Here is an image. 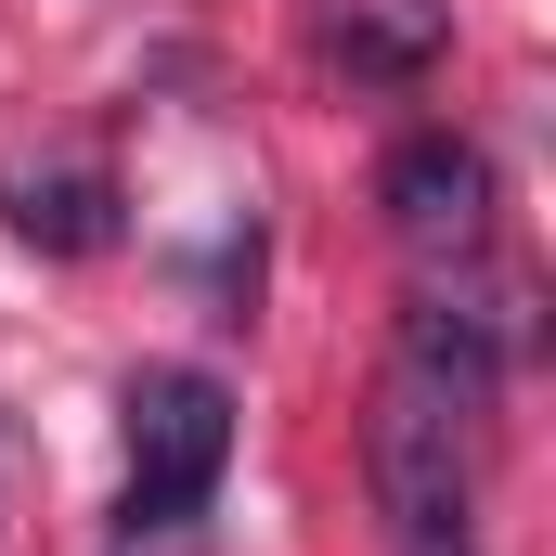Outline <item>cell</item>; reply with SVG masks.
Here are the masks:
<instances>
[{
	"mask_svg": "<svg viewBox=\"0 0 556 556\" xmlns=\"http://www.w3.org/2000/svg\"><path fill=\"white\" fill-rule=\"evenodd\" d=\"M363 492H376V518H389V556L479 544V415L389 363V389H376V415H363Z\"/></svg>",
	"mask_w": 556,
	"mask_h": 556,
	"instance_id": "6da1fadb",
	"label": "cell"
},
{
	"mask_svg": "<svg viewBox=\"0 0 556 556\" xmlns=\"http://www.w3.org/2000/svg\"><path fill=\"white\" fill-rule=\"evenodd\" d=\"M220 466H233V389L207 376V363H142L130 376V505H117V531H155V544H181L194 518H207V492H220Z\"/></svg>",
	"mask_w": 556,
	"mask_h": 556,
	"instance_id": "7a4b0ae2",
	"label": "cell"
},
{
	"mask_svg": "<svg viewBox=\"0 0 556 556\" xmlns=\"http://www.w3.org/2000/svg\"><path fill=\"white\" fill-rule=\"evenodd\" d=\"M518 350H531V298L518 285H492L479 260H427L415 273V298H402V376H427L466 415H492Z\"/></svg>",
	"mask_w": 556,
	"mask_h": 556,
	"instance_id": "3957f363",
	"label": "cell"
},
{
	"mask_svg": "<svg viewBox=\"0 0 556 556\" xmlns=\"http://www.w3.org/2000/svg\"><path fill=\"white\" fill-rule=\"evenodd\" d=\"M376 207L415 260H479L492 247V155L466 130H402L389 168H376Z\"/></svg>",
	"mask_w": 556,
	"mask_h": 556,
	"instance_id": "277c9868",
	"label": "cell"
},
{
	"mask_svg": "<svg viewBox=\"0 0 556 556\" xmlns=\"http://www.w3.org/2000/svg\"><path fill=\"white\" fill-rule=\"evenodd\" d=\"M0 220H13V247H39V260H104V247L130 233V194H117L91 155H0Z\"/></svg>",
	"mask_w": 556,
	"mask_h": 556,
	"instance_id": "5b68a950",
	"label": "cell"
},
{
	"mask_svg": "<svg viewBox=\"0 0 556 556\" xmlns=\"http://www.w3.org/2000/svg\"><path fill=\"white\" fill-rule=\"evenodd\" d=\"M311 39L337 78L363 91H415L427 65L453 52V0H311Z\"/></svg>",
	"mask_w": 556,
	"mask_h": 556,
	"instance_id": "8992f818",
	"label": "cell"
}]
</instances>
